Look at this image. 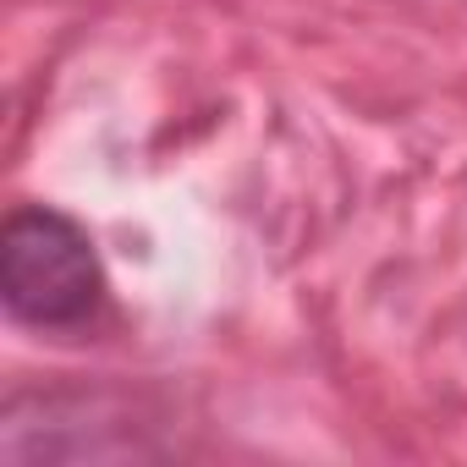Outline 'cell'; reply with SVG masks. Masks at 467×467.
I'll list each match as a JSON object with an SVG mask.
<instances>
[{
  "label": "cell",
  "mask_w": 467,
  "mask_h": 467,
  "mask_svg": "<svg viewBox=\"0 0 467 467\" xmlns=\"http://www.w3.org/2000/svg\"><path fill=\"white\" fill-rule=\"evenodd\" d=\"M138 423H127V407L116 396L88 390H39L12 396L0 423V456L6 462H61V456H143Z\"/></svg>",
  "instance_id": "obj_2"
},
{
  "label": "cell",
  "mask_w": 467,
  "mask_h": 467,
  "mask_svg": "<svg viewBox=\"0 0 467 467\" xmlns=\"http://www.w3.org/2000/svg\"><path fill=\"white\" fill-rule=\"evenodd\" d=\"M0 297L6 314L45 336H88L105 319L110 286L88 231L50 203H23L0 231Z\"/></svg>",
  "instance_id": "obj_1"
}]
</instances>
